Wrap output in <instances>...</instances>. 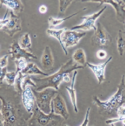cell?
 <instances>
[{
    "label": "cell",
    "mask_w": 125,
    "mask_h": 126,
    "mask_svg": "<svg viewBox=\"0 0 125 126\" xmlns=\"http://www.w3.org/2000/svg\"><path fill=\"white\" fill-rule=\"evenodd\" d=\"M0 3L2 5L5 6L7 9L11 10V13H13L14 15H17L20 12H22L24 8L23 3L20 0H1Z\"/></svg>",
    "instance_id": "obj_16"
},
{
    "label": "cell",
    "mask_w": 125,
    "mask_h": 126,
    "mask_svg": "<svg viewBox=\"0 0 125 126\" xmlns=\"http://www.w3.org/2000/svg\"><path fill=\"white\" fill-rule=\"evenodd\" d=\"M36 98L38 108L41 110L44 114H49L52 113V101L54 96L57 94V91L52 88L45 89L42 91H36L33 89Z\"/></svg>",
    "instance_id": "obj_3"
},
{
    "label": "cell",
    "mask_w": 125,
    "mask_h": 126,
    "mask_svg": "<svg viewBox=\"0 0 125 126\" xmlns=\"http://www.w3.org/2000/svg\"><path fill=\"white\" fill-rule=\"evenodd\" d=\"M27 75H24L22 73H18V77L16 79L15 84H14V88L15 90L17 91V93L18 94H23V82H24V79L26 78Z\"/></svg>",
    "instance_id": "obj_24"
},
{
    "label": "cell",
    "mask_w": 125,
    "mask_h": 126,
    "mask_svg": "<svg viewBox=\"0 0 125 126\" xmlns=\"http://www.w3.org/2000/svg\"><path fill=\"white\" fill-rule=\"evenodd\" d=\"M9 56V54H7L6 55H4L3 57L1 58V60H0V67L1 69L3 68H6L8 65V58Z\"/></svg>",
    "instance_id": "obj_29"
},
{
    "label": "cell",
    "mask_w": 125,
    "mask_h": 126,
    "mask_svg": "<svg viewBox=\"0 0 125 126\" xmlns=\"http://www.w3.org/2000/svg\"><path fill=\"white\" fill-rule=\"evenodd\" d=\"M78 14V12L75 13V14H72V15L67 17V18H52V17H49V18H48V23H49V26L51 28L58 26V25H60L61 23H63L64 21H66L67 19H69V18H73V16L77 15Z\"/></svg>",
    "instance_id": "obj_23"
},
{
    "label": "cell",
    "mask_w": 125,
    "mask_h": 126,
    "mask_svg": "<svg viewBox=\"0 0 125 126\" xmlns=\"http://www.w3.org/2000/svg\"><path fill=\"white\" fill-rule=\"evenodd\" d=\"M83 68L84 67H83V66H78V64L75 63L73 59H69L66 63L61 66V69L58 72L52 74V75H49L44 79L32 78V79L36 84L34 90L42 91L48 88H52L54 89L55 90H58L61 82L64 80L65 75L71 74L73 71H76L77 69H83Z\"/></svg>",
    "instance_id": "obj_1"
},
{
    "label": "cell",
    "mask_w": 125,
    "mask_h": 126,
    "mask_svg": "<svg viewBox=\"0 0 125 126\" xmlns=\"http://www.w3.org/2000/svg\"><path fill=\"white\" fill-rule=\"evenodd\" d=\"M54 56L49 46H46L41 58V65L43 69L50 71L54 69Z\"/></svg>",
    "instance_id": "obj_15"
},
{
    "label": "cell",
    "mask_w": 125,
    "mask_h": 126,
    "mask_svg": "<svg viewBox=\"0 0 125 126\" xmlns=\"http://www.w3.org/2000/svg\"><path fill=\"white\" fill-rule=\"evenodd\" d=\"M73 1L72 0H60L59 1V11H60L62 14H63L65 11H66L67 8L69 6V4H71Z\"/></svg>",
    "instance_id": "obj_28"
},
{
    "label": "cell",
    "mask_w": 125,
    "mask_h": 126,
    "mask_svg": "<svg viewBox=\"0 0 125 126\" xmlns=\"http://www.w3.org/2000/svg\"><path fill=\"white\" fill-rule=\"evenodd\" d=\"M121 122L123 123V125L125 126V119H123V120L121 121Z\"/></svg>",
    "instance_id": "obj_34"
},
{
    "label": "cell",
    "mask_w": 125,
    "mask_h": 126,
    "mask_svg": "<svg viewBox=\"0 0 125 126\" xmlns=\"http://www.w3.org/2000/svg\"><path fill=\"white\" fill-rule=\"evenodd\" d=\"M68 29H58V30H56V29H49L47 30V34L49 35V36H52V37H54L56 38L58 40L59 44H60L61 47H62V48L64 51L65 54H68V51H67V48L65 47V45L63 44V40H62V35L63 34V33H64L65 31H67Z\"/></svg>",
    "instance_id": "obj_18"
},
{
    "label": "cell",
    "mask_w": 125,
    "mask_h": 126,
    "mask_svg": "<svg viewBox=\"0 0 125 126\" xmlns=\"http://www.w3.org/2000/svg\"><path fill=\"white\" fill-rule=\"evenodd\" d=\"M124 27H125V22H124Z\"/></svg>",
    "instance_id": "obj_36"
},
{
    "label": "cell",
    "mask_w": 125,
    "mask_h": 126,
    "mask_svg": "<svg viewBox=\"0 0 125 126\" xmlns=\"http://www.w3.org/2000/svg\"><path fill=\"white\" fill-rule=\"evenodd\" d=\"M52 112H54L55 114L61 115L63 119H67L69 118V113H68L66 103L64 99L60 94H57L54 96L52 101Z\"/></svg>",
    "instance_id": "obj_9"
},
{
    "label": "cell",
    "mask_w": 125,
    "mask_h": 126,
    "mask_svg": "<svg viewBox=\"0 0 125 126\" xmlns=\"http://www.w3.org/2000/svg\"><path fill=\"white\" fill-rule=\"evenodd\" d=\"M111 126H117V125H116L114 123H113V124H111Z\"/></svg>",
    "instance_id": "obj_35"
},
{
    "label": "cell",
    "mask_w": 125,
    "mask_h": 126,
    "mask_svg": "<svg viewBox=\"0 0 125 126\" xmlns=\"http://www.w3.org/2000/svg\"><path fill=\"white\" fill-rule=\"evenodd\" d=\"M23 74L24 75H33V74H41V75H43V76H49L47 73H43L42 70H40L39 68L37 67V65L33 63H28L27 67L23 70L22 72Z\"/></svg>",
    "instance_id": "obj_19"
},
{
    "label": "cell",
    "mask_w": 125,
    "mask_h": 126,
    "mask_svg": "<svg viewBox=\"0 0 125 126\" xmlns=\"http://www.w3.org/2000/svg\"><path fill=\"white\" fill-rule=\"evenodd\" d=\"M8 54H11V59L13 60H18L21 59H25L27 60L30 59H37V56H35L33 53H30L26 49L21 48L19 43L16 40L13 42L10 50L8 51Z\"/></svg>",
    "instance_id": "obj_7"
},
{
    "label": "cell",
    "mask_w": 125,
    "mask_h": 126,
    "mask_svg": "<svg viewBox=\"0 0 125 126\" xmlns=\"http://www.w3.org/2000/svg\"><path fill=\"white\" fill-rule=\"evenodd\" d=\"M111 60H112V57H110L105 63H101V64H98V65L92 64V63L87 62V66L89 67L90 69H92V71L94 72V74H95L97 79L98 81L99 84H101L103 81H105V68L108 63Z\"/></svg>",
    "instance_id": "obj_14"
},
{
    "label": "cell",
    "mask_w": 125,
    "mask_h": 126,
    "mask_svg": "<svg viewBox=\"0 0 125 126\" xmlns=\"http://www.w3.org/2000/svg\"><path fill=\"white\" fill-rule=\"evenodd\" d=\"M8 74L7 68H3V69H1V73H0V82H1V84L3 83L4 79H5L6 74Z\"/></svg>",
    "instance_id": "obj_30"
},
{
    "label": "cell",
    "mask_w": 125,
    "mask_h": 126,
    "mask_svg": "<svg viewBox=\"0 0 125 126\" xmlns=\"http://www.w3.org/2000/svg\"><path fill=\"white\" fill-rule=\"evenodd\" d=\"M86 35V33H79L77 31L69 30L65 31L62 35V40L66 48L77 45L83 37Z\"/></svg>",
    "instance_id": "obj_10"
},
{
    "label": "cell",
    "mask_w": 125,
    "mask_h": 126,
    "mask_svg": "<svg viewBox=\"0 0 125 126\" xmlns=\"http://www.w3.org/2000/svg\"><path fill=\"white\" fill-rule=\"evenodd\" d=\"M22 100L24 108L28 112L30 113L34 110L36 98L33 94V89H31L30 87H27L24 89L22 94Z\"/></svg>",
    "instance_id": "obj_12"
},
{
    "label": "cell",
    "mask_w": 125,
    "mask_h": 126,
    "mask_svg": "<svg viewBox=\"0 0 125 126\" xmlns=\"http://www.w3.org/2000/svg\"><path fill=\"white\" fill-rule=\"evenodd\" d=\"M73 60L77 64H81L83 67H86L87 62H86V56L84 50L83 48H78L74 52L73 55Z\"/></svg>",
    "instance_id": "obj_20"
},
{
    "label": "cell",
    "mask_w": 125,
    "mask_h": 126,
    "mask_svg": "<svg viewBox=\"0 0 125 126\" xmlns=\"http://www.w3.org/2000/svg\"><path fill=\"white\" fill-rule=\"evenodd\" d=\"M125 76H122V80L118 85V91L110 99L103 102L97 96H94V103L100 109V113L103 114H111L125 103Z\"/></svg>",
    "instance_id": "obj_2"
},
{
    "label": "cell",
    "mask_w": 125,
    "mask_h": 126,
    "mask_svg": "<svg viewBox=\"0 0 125 126\" xmlns=\"http://www.w3.org/2000/svg\"><path fill=\"white\" fill-rule=\"evenodd\" d=\"M77 74H78L77 71L73 72V77H72V84H71L70 88H69V87H65V89H66L67 90L69 91V96H70L72 104H73V108H74L75 113H78V107H77V97H76V91H75V89H74L75 78H76V76H77Z\"/></svg>",
    "instance_id": "obj_17"
},
{
    "label": "cell",
    "mask_w": 125,
    "mask_h": 126,
    "mask_svg": "<svg viewBox=\"0 0 125 126\" xmlns=\"http://www.w3.org/2000/svg\"><path fill=\"white\" fill-rule=\"evenodd\" d=\"M15 63H16V65H17V70H16V71L18 73L22 72L28 65L27 59H18V60H16Z\"/></svg>",
    "instance_id": "obj_27"
},
{
    "label": "cell",
    "mask_w": 125,
    "mask_h": 126,
    "mask_svg": "<svg viewBox=\"0 0 125 126\" xmlns=\"http://www.w3.org/2000/svg\"><path fill=\"white\" fill-rule=\"evenodd\" d=\"M124 3H125V1H124Z\"/></svg>",
    "instance_id": "obj_37"
},
{
    "label": "cell",
    "mask_w": 125,
    "mask_h": 126,
    "mask_svg": "<svg viewBox=\"0 0 125 126\" xmlns=\"http://www.w3.org/2000/svg\"><path fill=\"white\" fill-rule=\"evenodd\" d=\"M117 114L118 115V117L117 119H108L106 120V124H113L118 122V121H121L122 119L125 118V103L124 104H122L117 110Z\"/></svg>",
    "instance_id": "obj_25"
},
{
    "label": "cell",
    "mask_w": 125,
    "mask_h": 126,
    "mask_svg": "<svg viewBox=\"0 0 125 126\" xmlns=\"http://www.w3.org/2000/svg\"><path fill=\"white\" fill-rule=\"evenodd\" d=\"M117 46L119 54L123 56L125 52V31L120 30L117 38Z\"/></svg>",
    "instance_id": "obj_21"
},
{
    "label": "cell",
    "mask_w": 125,
    "mask_h": 126,
    "mask_svg": "<svg viewBox=\"0 0 125 126\" xmlns=\"http://www.w3.org/2000/svg\"><path fill=\"white\" fill-rule=\"evenodd\" d=\"M18 73L17 71L8 73L5 77V81L7 82V84L8 85H13L15 84V81H16L17 77H18Z\"/></svg>",
    "instance_id": "obj_26"
},
{
    "label": "cell",
    "mask_w": 125,
    "mask_h": 126,
    "mask_svg": "<svg viewBox=\"0 0 125 126\" xmlns=\"http://www.w3.org/2000/svg\"><path fill=\"white\" fill-rule=\"evenodd\" d=\"M1 126H10L16 121V114L15 110L14 105L7 102L1 97Z\"/></svg>",
    "instance_id": "obj_4"
},
{
    "label": "cell",
    "mask_w": 125,
    "mask_h": 126,
    "mask_svg": "<svg viewBox=\"0 0 125 126\" xmlns=\"http://www.w3.org/2000/svg\"><path fill=\"white\" fill-rule=\"evenodd\" d=\"M92 3H106L111 4L114 8L116 11V16L117 19L119 22L124 23L125 22V3L124 1H113V0H103V1H90Z\"/></svg>",
    "instance_id": "obj_11"
},
{
    "label": "cell",
    "mask_w": 125,
    "mask_h": 126,
    "mask_svg": "<svg viewBox=\"0 0 125 126\" xmlns=\"http://www.w3.org/2000/svg\"><path fill=\"white\" fill-rule=\"evenodd\" d=\"M33 112H34V114H33V119H35L36 122L41 126L48 125L51 121H54V120L60 121L61 120V118L59 117V115L54 114V112H52L49 114H44L41 110H39V108L34 109Z\"/></svg>",
    "instance_id": "obj_8"
},
{
    "label": "cell",
    "mask_w": 125,
    "mask_h": 126,
    "mask_svg": "<svg viewBox=\"0 0 125 126\" xmlns=\"http://www.w3.org/2000/svg\"><path fill=\"white\" fill-rule=\"evenodd\" d=\"M39 12L41 13V14H45L46 12H47V7H46L45 5H41L39 7Z\"/></svg>",
    "instance_id": "obj_33"
},
{
    "label": "cell",
    "mask_w": 125,
    "mask_h": 126,
    "mask_svg": "<svg viewBox=\"0 0 125 126\" xmlns=\"http://www.w3.org/2000/svg\"><path fill=\"white\" fill-rule=\"evenodd\" d=\"M89 111H90V108L88 109V110H87V113H86V116H85V119H84V121L83 122V124L80 126H88V121H89V119H88V115H89ZM65 126H68V125H65Z\"/></svg>",
    "instance_id": "obj_32"
},
{
    "label": "cell",
    "mask_w": 125,
    "mask_h": 126,
    "mask_svg": "<svg viewBox=\"0 0 125 126\" xmlns=\"http://www.w3.org/2000/svg\"><path fill=\"white\" fill-rule=\"evenodd\" d=\"M106 56H107V53L105 52L104 50H98V52H97V57L98 58V59H105Z\"/></svg>",
    "instance_id": "obj_31"
},
{
    "label": "cell",
    "mask_w": 125,
    "mask_h": 126,
    "mask_svg": "<svg viewBox=\"0 0 125 126\" xmlns=\"http://www.w3.org/2000/svg\"><path fill=\"white\" fill-rule=\"evenodd\" d=\"M10 14H11V16L9 18V20L1 30L4 31L9 36L13 37L14 33L21 30V20L20 18H17L16 15H14L13 13H10Z\"/></svg>",
    "instance_id": "obj_13"
},
{
    "label": "cell",
    "mask_w": 125,
    "mask_h": 126,
    "mask_svg": "<svg viewBox=\"0 0 125 126\" xmlns=\"http://www.w3.org/2000/svg\"><path fill=\"white\" fill-rule=\"evenodd\" d=\"M92 42L94 45L100 47H108L112 42L111 36L100 23H98L97 30L94 32V35L92 38Z\"/></svg>",
    "instance_id": "obj_5"
},
{
    "label": "cell",
    "mask_w": 125,
    "mask_h": 126,
    "mask_svg": "<svg viewBox=\"0 0 125 126\" xmlns=\"http://www.w3.org/2000/svg\"><path fill=\"white\" fill-rule=\"evenodd\" d=\"M107 8V6H104L100 11H98V13H95V14H92L90 16H83L82 17V19H83V22L80 25L78 26H74L72 28L71 30H76V29H83V30H89V29H94V32H96L97 30V27L95 26V22L96 20L99 18V16L105 11V9Z\"/></svg>",
    "instance_id": "obj_6"
},
{
    "label": "cell",
    "mask_w": 125,
    "mask_h": 126,
    "mask_svg": "<svg viewBox=\"0 0 125 126\" xmlns=\"http://www.w3.org/2000/svg\"><path fill=\"white\" fill-rule=\"evenodd\" d=\"M19 45L21 48H24V49H28V52L32 53V43H31V38L30 35L28 33H25L19 39Z\"/></svg>",
    "instance_id": "obj_22"
}]
</instances>
